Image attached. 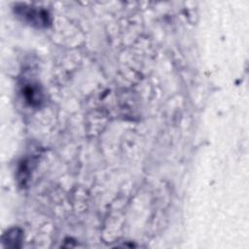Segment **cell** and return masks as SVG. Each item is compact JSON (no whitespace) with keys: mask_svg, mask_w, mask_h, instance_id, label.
Returning a JSON list of instances; mask_svg holds the SVG:
<instances>
[{"mask_svg":"<svg viewBox=\"0 0 249 249\" xmlns=\"http://www.w3.org/2000/svg\"><path fill=\"white\" fill-rule=\"evenodd\" d=\"M19 16L23 17L28 22L37 26H45L49 23V15L44 10H39L33 7L21 6L18 9Z\"/></svg>","mask_w":249,"mask_h":249,"instance_id":"1","label":"cell"},{"mask_svg":"<svg viewBox=\"0 0 249 249\" xmlns=\"http://www.w3.org/2000/svg\"><path fill=\"white\" fill-rule=\"evenodd\" d=\"M22 92H23V95H24L26 101L30 105L36 106L41 103L43 95H42V91H41L40 88L38 87V85L27 84L23 88Z\"/></svg>","mask_w":249,"mask_h":249,"instance_id":"2","label":"cell"}]
</instances>
